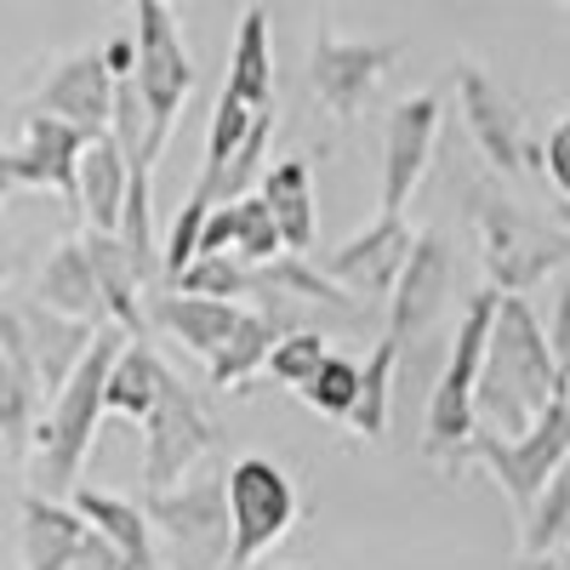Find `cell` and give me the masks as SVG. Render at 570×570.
I'll list each match as a JSON object with an SVG mask.
<instances>
[{
    "mask_svg": "<svg viewBox=\"0 0 570 570\" xmlns=\"http://www.w3.org/2000/svg\"><path fill=\"white\" fill-rule=\"evenodd\" d=\"M559 365L548 348V331L531 314L525 297H502L491 337H485V360H480V389H473V405H480V428H497V434H525V428L559 400Z\"/></svg>",
    "mask_w": 570,
    "mask_h": 570,
    "instance_id": "6da1fadb",
    "label": "cell"
},
{
    "mask_svg": "<svg viewBox=\"0 0 570 570\" xmlns=\"http://www.w3.org/2000/svg\"><path fill=\"white\" fill-rule=\"evenodd\" d=\"M126 348V331L104 325L98 343L86 348V360L75 365V376L52 394L46 416L35 422V491L40 497H58L69 502L75 485H80V468H86V451L98 440V422H104V389H109V365L115 354Z\"/></svg>",
    "mask_w": 570,
    "mask_h": 570,
    "instance_id": "7a4b0ae2",
    "label": "cell"
},
{
    "mask_svg": "<svg viewBox=\"0 0 570 570\" xmlns=\"http://www.w3.org/2000/svg\"><path fill=\"white\" fill-rule=\"evenodd\" d=\"M497 303L502 292L485 285L480 297H468L456 331H451V348H445V365L428 389V405H422V451L445 462V468H462L468 462V440L480 428V405H473V389H480V360H485V337H491V320H497Z\"/></svg>",
    "mask_w": 570,
    "mask_h": 570,
    "instance_id": "3957f363",
    "label": "cell"
},
{
    "mask_svg": "<svg viewBox=\"0 0 570 570\" xmlns=\"http://www.w3.org/2000/svg\"><path fill=\"white\" fill-rule=\"evenodd\" d=\"M473 228H480V257L502 297H525L548 274L570 268V234L553 217H531L502 195L473 200Z\"/></svg>",
    "mask_w": 570,
    "mask_h": 570,
    "instance_id": "277c9868",
    "label": "cell"
},
{
    "mask_svg": "<svg viewBox=\"0 0 570 570\" xmlns=\"http://www.w3.org/2000/svg\"><path fill=\"white\" fill-rule=\"evenodd\" d=\"M468 462H485V468H491V480L502 485V497L513 502V513L525 519L531 502L542 497V485L570 462V389H559V400L525 428V434H497V428H473Z\"/></svg>",
    "mask_w": 570,
    "mask_h": 570,
    "instance_id": "5b68a950",
    "label": "cell"
},
{
    "mask_svg": "<svg viewBox=\"0 0 570 570\" xmlns=\"http://www.w3.org/2000/svg\"><path fill=\"white\" fill-rule=\"evenodd\" d=\"M137 91H142V109H149V142H142V166H155L166 137L183 115V98L195 91V63H188V46L177 35V7L166 0H137Z\"/></svg>",
    "mask_w": 570,
    "mask_h": 570,
    "instance_id": "8992f818",
    "label": "cell"
},
{
    "mask_svg": "<svg viewBox=\"0 0 570 570\" xmlns=\"http://www.w3.org/2000/svg\"><path fill=\"white\" fill-rule=\"evenodd\" d=\"M223 497H228V564L223 570H252L297 525V485H292V473L268 456L234 462L223 473Z\"/></svg>",
    "mask_w": 570,
    "mask_h": 570,
    "instance_id": "52a82bcc",
    "label": "cell"
},
{
    "mask_svg": "<svg viewBox=\"0 0 570 570\" xmlns=\"http://www.w3.org/2000/svg\"><path fill=\"white\" fill-rule=\"evenodd\" d=\"M155 542H166L171 570H223L228 564V497L223 480H188L149 497Z\"/></svg>",
    "mask_w": 570,
    "mask_h": 570,
    "instance_id": "ba28073f",
    "label": "cell"
},
{
    "mask_svg": "<svg viewBox=\"0 0 570 570\" xmlns=\"http://www.w3.org/2000/svg\"><path fill=\"white\" fill-rule=\"evenodd\" d=\"M212 451H217V422L206 416L195 389H183V376L166 371L155 411L142 416V485H149V497L183 485L188 468L206 462Z\"/></svg>",
    "mask_w": 570,
    "mask_h": 570,
    "instance_id": "9c48e42d",
    "label": "cell"
},
{
    "mask_svg": "<svg viewBox=\"0 0 570 570\" xmlns=\"http://www.w3.org/2000/svg\"><path fill=\"white\" fill-rule=\"evenodd\" d=\"M394 58H400L394 40H343L337 29H320L308 52V91L331 120H354L371 104L376 80L394 69Z\"/></svg>",
    "mask_w": 570,
    "mask_h": 570,
    "instance_id": "30bf717a",
    "label": "cell"
},
{
    "mask_svg": "<svg viewBox=\"0 0 570 570\" xmlns=\"http://www.w3.org/2000/svg\"><path fill=\"white\" fill-rule=\"evenodd\" d=\"M440 120H445L440 91H411V98H400L389 109V126H383V188H376L383 217H405L411 195L422 188L428 166H434Z\"/></svg>",
    "mask_w": 570,
    "mask_h": 570,
    "instance_id": "8fae6325",
    "label": "cell"
},
{
    "mask_svg": "<svg viewBox=\"0 0 570 570\" xmlns=\"http://www.w3.org/2000/svg\"><path fill=\"white\" fill-rule=\"evenodd\" d=\"M416 246V228L405 217H383L376 212V223H365L360 234H348L343 246H331L314 268L337 285V292L360 297V303H389L394 297V279L405 268Z\"/></svg>",
    "mask_w": 570,
    "mask_h": 570,
    "instance_id": "7c38bea8",
    "label": "cell"
},
{
    "mask_svg": "<svg viewBox=\"0 0 570 570\" xmlns=\"http://www.w3.org/2000/svg\"><path fill=\"white\" fill-rule=\"evenodd\" d=\"M456 98H462L473 142L485 149V160L497 171H542V142L525 137V120H519L513 98L480 63H456Z\"/></svg>",
    "mask_w": 570,
    "mask_h": 570,
    "instance_id": "4fadbf2b",
    "label": "cell"
},
{
    "mask_svg": "<svg viewBox=\"0 0 570 570\" xmlns=\"http://www.w3.org/2000/svg\"><path fill=\"white\" fill-rule=\"evenodd\" d=\"M394 320H389V343L405 354L422 337H434L445 308H451V246L440 234H416V246L394 279Z\"/></svg>",
    "mask_w": 570,
    "mask_h": 570,
    "instance_id": "5bb4252c",
    "label": "cell"
},
{
    "mask_svg": "<svg viewBox=\"0 0 570 570\" xmlns=\"http://www.w3.org/2000/svg\"><path fill=\"white\" fill-rule=\"evenodd\" d=\"M35 109L69 120V126L86 131V137L109 131V120H115V75H109L104 52H75V58H63L52 75H46Z\"/></svg>",
    "mask_w": 570,
    "mask_h": 570,
    "instance_id": "9a60e30c",
    "label": "cell"
},
{
    "mask_svg": "<svg viewBox=\"0 0 570 570\" xmlns=\"http://www.w3.org/2000/svg\"><path fill=\"white\" fill-rule=\"evenodd\" d=\"M80 149H86V131H75L69 120L35 109L23 120V142H18V149H7V171L23 188H52V195H63L69 212H75V166H80Z\"/></svg>",
    "mask_w": 570,
    "mask_h": 570,
    "instance_id": "2e32d148",
    "label": "cell"
},
{
    "mask_svg": "<svg viewBox=\"0 0 570 570\" xmlns=\"http://www.w3.org/2000/svg\"><path fill=\"white\" fill-rule=\"evenodd\" d=\"M40 376L29 360V337L18 308H0V440H7L12 456L29 451L35 422H40Z\"/></svg>",
    "mask_w": 570,
    "mask_h": 570,
    "instance_id": "e0dca14e",
    "label": "cell"
},
{
    "mask_svg": "<svg viewBox=\"0 0 570 570\" xmlns=\"http://www.w3.org/2000/svg\"><path fill=\"white\" fill-rule=\"evenodd\" d=\"M126 188H131V160L120 155L115 131L86 137L80 166H75V212L86 217V228H91V234H120Z\"/></svg>",
    "mask_w": 570,
    "mask_h": 570,
    "instance_id": "ac0fdd59",
    "label": "cell"
},
{
    "mask_svg": "<svg viewBox=\"0 0 570 570\" xmlns=\"http://www.w3.org/2000/svg\"><path fill=\"white\" fill-rule=\"evenodd\" d=\"M18 320H23V337H29V360H35V376H40V394L52 400L75 376V365L86 360V348L98 343L104 325H80V320L52 314V308H40V303H23Z\"/></svg>",
    "mask_w": 570,
    "mask_h": 570,
    "instance_id": "d6986e66",
    "label": "cell"
},
{
    "mask_svg": "<svg viewBox=\"0 0 570 570\" xmlns=\"http://www.w3.org/2000/svg\"><path fill=\"white\" fill-rule=\"evenodd\" d=\"M35 303L52 308V314H69L80 325H109L104 292H98V268H91L86 240L52 246V257L40 263V279H35Z\"/></svg>",
    "mask_w": 570,
    "mask_h": 570,
    "instance_id": "ffe728a7",
    "label": "cell"
},
{
    "mask_svg": "<svg viewBox=\"0 0 570 570\" xmlns=\"http://www.w3.org/2000/svg\"><path fill=\"white\" fill-rule=\"evenodd\" d=\"M86 519L75 513V502L40 497L29 491L18 508V548H23V570H69V559L86 542Z\"/></svg>",
    "mask_w": 570,
    "mask_h": 570,
    "instance_id": "44dd1931",
    "label": "cell"
},
{
    "mask_svg": "<svg viewBox=\"0 0 570 570\" xmlns=\"http://www.w3.org/2000/svg\"><path fill=\"white\" fill-rule=\"evenodd\" d=\"M257 195H263V206H268L274 223H279L285 252H292V257H308V252H314V234H320V212H314V166H308L303 155L274 160V166L263 171V183H257Z\"/></svg>",
    "mask_w": 570,
    "mask_h": 570,
    "instance_id": "7402d4cb",
    "label": "cell"
},
{
    "mask_svg": "<svg viewBox=\"0 0 570 570\" xmlns=\"http://www.w3.org/2000/svg\"><path fill=\"white\" fill-rule=\"evenodd\" d=\"M149 320H155L160 331H171L188 354L212 360V354L234 337V325L246 320V308H240V303H223V297H183V292H166V297L149 303Z\"/></svg>",
    "mask_w": 570,
    "mask_h": 570,
    "instance_id": "603a6c76",
    "label": "cell"
},
{
    "mask_svg": "<svg viewBox=\"0 0 570 570\" xmlns=\"http://www.w3.org/2000/svg\"><path fill=\"white\" fill-rule=\"evenodd\" d=\"M75 513L86 519L91 531H98L104 542H115L126 559H131V570H155V525H149V513H142L137 502H126V497H109V491H91V485H75Z\"/></svg>",
    "mask_w": 570,
    "mask_h": 570,
    "instance_id": "cb8c5ba5",
    "label": "cell"
},
{
    "mask_svg": "<svg viewBox=\"0 0 570 570\" xmlns=\"http://www.w3.org/2000/svg\"><path fill=\"white\" fill-rule=\"evenodd\" d=\"M223 91H234L246 109H274V40H268V7H246L240 29H234V58H228V80Z\"/></svg>",
    "mask_w": 570,
    "mask_h": 570,
    "instance_id": "d4e9b609",
    "label": "cell"
},
{
    "mask_svg": "<svg viewBox=\"0 0 570 570\" xmlns=\"http://www.w3.org/2000/svg\"><path fill=\"white\" fill-rule=\"evenodd\" d=\"M86 252H91V268H98V292H104V314L115 331H126V337H149V320H142V297L137 285L142 274L131 268L126 246L115 240V234H80Z\"/></svg>",
    "mask_w": 570,
    "mask_h": 570,
    "instance_id": "484cf974",
    "label": "cell"
},
{
    "mask_svg": "<svg viewBox=\"0 0 570 570\" xmlns=\"http://www.w3.org/2000/svg\"><path fill=\"white\" fill-rule=\"evenodd\" d=\"M160 383H166V360L149 348V337H126V348L115 354L109 365V389H104V416H126V422H142L160 400Z\"/></svg>",
    "mask_w": 570,
    "mask_h": 570,
    "instance_id": "4316f807",
    "label": "cell"
},
{
    "mask_svg": "<svg viewBox=\"0 0 570 570\" xmlns=\"http://www.w3.org/2000/svg\"><path fill=\"white\" fill-rule=\"evenodd\" d=\"M285 337V331L263 314V308H246V320L234 325V337L206 360V376H212V389H223V394H240L252 376L268 365V348Z\"/></svg>",
    "mask_w": 570,
    "mask_h": 570,
    "instance_id": "83f0119b",
    "label": "cell"
},
{
    "mask_svg": "<svg viewBox=\"0 0 570 570\" xmlns=\"http://www.w3.org/2000/svg\"><path fill=\"white\" fill-rule=\"evenodd\" d=\"M394 365H400V348L389 337L376 343L371 360L360 365V394H354L348 422L360 428L365 440H389V422H394Z\"/></svg>",
    "mask_w": 570,
    "mask_h": 570,
    "instance_id": "f1b7e54d",
    "label": "cell"
},
{
    "mask_svg": "<svg viewBox=\"0 0 570 570\" xmlns=\"http://www.w3.org/2000/svg\"><path fill=\"white\" fill-rule=\"evenodd\" d=\"M519 553H570V462L542 485L531 513L519 519Z\"/></svg>",
    "mask_w": 570,
    "mask_h": 570,
    "instance_id": "f546056e",
    "label": "cell"
},
{
    "mask_svg": "<svg viewBox=\"0 0 570 570\" xmlns=\"http://www.w3.org/2000/svg\"><path fill=\"white\" fill-rule=\"evenodd\" d=\"M268 137H274V109L257 115V126L246 131V142H240V149H234L217 171H200V188L212 195V206H228V200L257 195V171H263V155H268Z\"/></svg>",
    "mask_w": 570,
    "mask_h": 570,
    "instance_id": "4dcf8cb0",
    "label": "cell"
},
{
    "mask_svg": "<svg viewBox=\"0 0 570 570\" xmlns=\"http://www.w3.org/2000/svg\"><path fill=\"white\" fill-rule=\"evenodd\" d=\"M234 212V234H228V257H240L246 268H268L274 257H285V240H279V223L274 212L263 206V195H246V200H228Z\"/></svg>",
    "mask_w": 570,
    "mask_h": 570,
    "instance_id": "1f68e13d",
    "label": "cell"
},
{
    "mask_svg": "<svg viewBox=\"0 0 570 570\" xmlns=\"http://www.w3.org/2000/svg\"><path fill=\"white\" fill-rule=\"evenodd\" d=\"M252 268L240 263V257H228V252H200L195 263H188L177 279H171V292H183V297H223V303H234V297H246L252 292Z\"/></svg>",
    "mask_w": 570,
    "mask_h": 570,
    "instance_id": "d6a6232c",
    "label": "cell"
},
{
    "mask_svg": "<svg viewBox=\"0 0 570 570\" xmlns=\"http://www.w3.org/2000/svg\"><path fill=\"white\" fill-rule=\"evenodd\" d=\"M320 416H331V422H348V411H354V394H360V365L348 360V354H325L320 360V371L308 376V383L297 389Z\"/></svg>",
    "mask_w": 570,
    "mask_h": 570,
    "instance_id": "836d02e7",
    "label": "cell"
},
{
    "mask_svg": "<svg viewBox=\"0 0 570 570\" xmlns=\"http://www.w3.org/2000/svg\"><path fill=\"white\" fill-rule=\"evenodd\" d=\"M206 217H212V195L195 183V188H188V200L177 206L171 228H166V252H160V274H166V279H177L188 263L200 257V228H206Z\"/></svg>",
    "mask_w": 570,
    "mask_h": 570,
    "instance_id": "e575fe53",
    "label": "cell"
},
{
    "mask_svg": "<svg viewBox=\"0 0 570 570\" xmlns=\"http://www.w3.org/2000/svg\"><path fill=\"white\" fill-rule=\"evenodd\" d=\"M325 354L331 348H325L320 331H285V337L268 348V376H274V383H285V389H303L308 376L320 371Z\"/></svg>",
    "mask_w": 570,
    "mask_h": 570,
    "instance_id": "d590c367",
    "label": "cell"
},
{
    "mask_svg": "<svg viewBox=\"0 0 570 570\" xmlns=\"http://www.w3.org/2000/svg\"><path fill=\"white\" fill-rule=\"evenodd\" d=\"M257 115L268 109H246L234 91H217V109H212V131H206V171H217L234 149L246 142V131L257 126Z\"/></svg>",
    "mask_w": 570,
    "mask_h": 570,
    "instance_id": "8d00e7d4",
    "label": "cell"
},
{
    "mask_svg": "<svg viewBox=\"0 0 570 570\" xmlns=\"http://www.w3.org/2000/svg\"><path fill=\"white\" fill-rule=\"evenodd\" d=\"M542 171H548V183H553V195L570 200V115L553 120V131L542 137Z\"/></svg>",
    "mask_w": 570,
    "mask_h": 570,
    "instance_id": "74e56055",
    "label": "cell"
},
{
    "mask_svg": "<svg viewBox=\"0 0 570 570\" xmlns=\"http://www.w3.org/2000/svg\"><path fill=\"white\" fill-rule=\"evenodd\" d=\"M542 331H548V348H553V365H559V383L570 389V274L559 279V297H553V320H548Z\"/></svg>",
    "mask_w": 570,
    "mask_h": 570,
    "instance_id": "f35d334b",
    "label": "cell"
},
{
    "mask_svg": "<svg viewBox=\"0 0 570 570\" xmlns=\"http://www.w3.org/2000/svg\"><path fill=\"white\" fill-rule=\"evenodd\" d=\"M69 570H131V559H126L115 542H104L98 531H86V542H80V553L69 559Z\"/></svg>",
    "mask_w": 570,
    "mask_h": 570,
    "instance_id": "ab89813d",
    "label": "cell"
},
{
    "mask_svg": "<svg viewBox=\"0 0 570 570\" xmlns=\"http://www.w3.org/2000/svg\"><path fill=\"white\" fill-rule=\"evenodd\" d=\"M519 570H570V553H519Z\"/></svg>",
    "mask_w": 570,
    "mask_h": 570,
    "instance_id": "60d3db41",
    "label": "cell"
},
{
    "mask_svg": "<svg viewBox=\"0 0 570 570\" xmlns=\"http://www.w3.org/2000/svg\"><path fill=\"white\" fill-rule=\"evenodd\" d=\"M548 217H553V223L570 234V200H553V212H548Z\"/></svg>",
    "mask_w": 570,
    "mask_h": 570,
    "instance_id": "b9f144b4",
    "label": "cell"
},
{
    "mask_svg": "<svg viewBox=\"0 0 570 570\" xmlns=\"http://www.w3.org/2000/svg\"><path fill=\"white\" fill-rule=\"evenodd\" d=\"M7 268H12L7 263V234H0V285H7Z\"/></svg>",
    "mask_w": 570,
    "mask_h": 570,
    "instance_id": "7bdbcfd3",
    "label": "cell"
},
{
    "mask_svg": "<svg viewBox=\"0 0 570 570\" xmlns=\"http://www.w3.org/2000/svg\"><path fill=\"white\" fill-rule=\"evenodd\" d=\"M12 188H18V183H12L7 171H0V200H7V195H12Z\"/></svg>",
    "mask_w": 570,
    "mask_h": 570,
    "instance_id": "ee69618b",
    "label": "cell"
},
{
    "mask_svg": "<svg viewBox=\"0 0 570 570\" xmlns=\"http://www.w3.org/2000/svg\"><path fill=\"white\" fill-rule=\"evenodd\" d=\"M0 171H7V142H0ZM7 177H12V171H7Z\"/></svg>",
    "mask_w": 570,
    "mask_h": 570,
    "instance_id": "f6af8a7d",
    "label": "cell"
}]
</instances>
